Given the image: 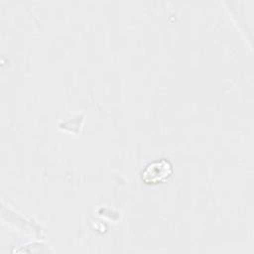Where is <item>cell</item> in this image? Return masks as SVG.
Listing matches in <instances>:
<instances>
[{"mask_svg":"<svg viewBox=\"0 0 254 254\" xmlns=\"http://www.w3.org/2000/svg\"><path fill=\"white\" fill-rule=\"evenodd\" d=\"M171 165L169 162L162 160L158 162H154L147 166L145 171L143 172L142 179L148 184H155L164 181L171 175Z\"/></svg>","mask_w":254,"mask_h":254,"instance_id":"obj_1","label":"cell"}]
</instances>
